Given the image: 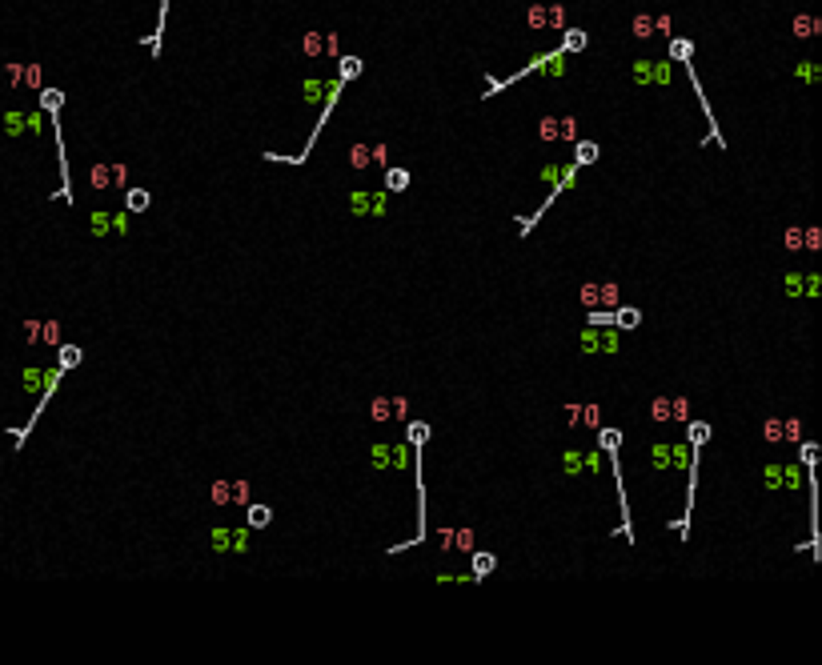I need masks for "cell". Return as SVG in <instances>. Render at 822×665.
I'll list each match as a JSON object with an SVG mask.
<instances>
[{"label": "cell", "mask_w": 822, "mask_h": 665, "mask_svg": "<svg viewBox=\"0 0 822 665\" xmlns=\"http://www.w3.org/2000/svg\"><path fill=\"white\" fill-rule=\"evenodd\" d=\"M526 21H530V28H545V24H550V12H545V8H530Z\"/></svg>", "instance_id": "9c48e42d"}, {"label": "cell", "mask_w": 822, "mask_h": 665, "mask_svg": "<svg viewBox=\"0 0 822 665\" xmlns=\"http://www.w3.org/2000/svg\"><path fill=\"white\" fill-rule=\"evenodd\" d=\"M650 413H654L658 421H666V413H670V405H666V401H654V409H650Z\"/></svg>", "instance_id": "7402d4cb"}, {"label": "cell", "mask_w": 822, "mask_h": 665, "mask_svg": "<svg viewBox=\"0 0 822 665\" xmlns=\"http://www.w3.org/2000/svg\"><path fill=\"white\" fill-rule=\"evenodd\" d=\"M618 441H622V437L614 433V429H606V433H602V449H606V453H618Z\"/></svg>", "instance_id": "2e32d148"}, {"label": "cell", "mask_w": 822, "mask_h": 665, "mask_svg": "<svg viewBox=\"0 0 822 665\" xmlns=\"http://www.w3.org/2000/svg\"><path fill=\"white\" fill-rule=\"evenodd\" d=\"M590 161H598V144H594V140H582V144H578V161H574V164H590Z\"/></svg>", "instance_id": "6da1fadb"}, {"label": "cell", "mask_w": 822, "mask_h": 665, "mask_svg": "<svg viewBox=\"0 0 822 665\" xmlns=\"http://www.w3.org/2000/svg\"><path fill=\"white\" fill-rule=\"evenodd\" d=\"M706 437H710V425H706V421H694V425H690V441H694V445H706Z\"/></svg>", "instance_id": "ba28073f"}, {"label": "cell", "mask_w": 822, "mask_h": 665, "mask_svg": "<svg viewBox=\"0 0 822 665\" xmlns=\"http://www.w3.org/2000/svg\"><path fill=\"white\" fill-rule=\"evenodd\" d=\"M341 72H345L341 80H353V76L361 72V61H357V56H345V61H341Z\"/></svg>", "instance_id": "8fae6325"}, {"label": "cell", "mask_w": 822, "mask_h": 665, "mask_svg": "<svg viewBox=\"0 0 822 665\" xmlns=\"http://www.w3.org/2000/svg\"><path fill=\"white\" fill-rule=\"evenodd\" d=\"M670 45H674V56H678V61L690 56V41H670Z\"/></svg>", "instance_id": "ffe728a7"}, {"label": "cell", "mask_w": 822, "mask_h": 665, "mask_svg": "<svg viewBox=\"0 0 822 665\" xmlns=\"http://www.w3.org/2000/svg\"><path fill=\"white\" fill-rule=\"evenodd\" d=\"M385 184H389V188H405V184H409V173H405V168H389Z\"/></svg>", "instance_id": "52a82bcc"}, {"label": "cell", "mask_w": 822, "mask_h": 665, "mask_svg": "<svg viewBox=\"0 0 822 665\" xmlns=\"http://www.w3.org/2000/svg\"><path fill=\"white\" fill-rule=\"evenodd\" d=\"M61 100H65V96H61L56 89H45V92H41V105H45L48 113H61Z\"/></svg>", "instance_id": "3957f363"}, {"label": "cell", "mask_w": 822, "mask_h": 665, "mask_svg": "<svg viewBox=\"0 0 822 665\" xmlns=\"http://www.w3.org/2000/svg\"><path fill=\"white\" fill-rule=\"evenodd\" d=\"M249 521H253V525H265V521H269V509H265V505H253V509H249Z\"/></svg>", "instance_id": "e0dca14e"}, {"label": "cell", "mask_w": 822, "mask_h": 665, "mask_svg": "<svg viewBox=\"0 0 822 665\" xmlns=\"http://www.w3.org/2000/svg\"><path fill=\"white\" fill-rule=\"evenodd\" d=\"M93 184H96V188H105V184H109V168H105V164H96V168H93Z\"/></svg>", "instance_id": "ac0fdd59"}, {"label": "cell", "mask_w": 822, "mask_h": 665, "mask_svg": "<svg viewBox=\"0 0 822 665\" xmlns=\"http://www.w3.org/2000/svg\"><path fill=\"white\" fill-rule=\"evenodd\" d=\"M321 48H325V45H321V36H313V32H309V36H305V52H321Z\"/></svg>", "instance_id": "44dd1931"}, {"label": "cell", "mask_w": 822, "mask_h": 665, "mask_svg": "<svg viewBox=\"0 0 822 665\" xmlns=\"http://www.w3.org/2000/svg\"><path fill=\"white\" fill-rule=\"evenodd\" d=\"M125 201H129L133 212H141V208H149V193H144V188H129V197H125Z\"/></svg>", "instance_id": "7a4b0ae2"}, {"label": "cell", "mask_w": 822, "mask_h": 665, "mask_svg": "<svg viewBox=\"0 0 822 665\" xmlns=\"http://www.w3.org/2000/svg\"><path fill=\"white\" fill-rule=\"evenodd\" d=\"M409 437H413V445H422L425 437H429V425H422V421H413V425H409Z\"/></svg>", "instance_id": "9a60e30c"}, {"label": "cell", "mask_w": 822, "mask_h": 665, "mask_svg": "<svg viewBox=\"0 0 822 665\" xmlns=\"http://www.w3.org/2000/svg\"><path fill=\"white\" fill-rule=\"evenodd\" d=\"M76 361H80V349H76V345H65V349H61V369H72Z\"/></svg>", "instance_id": "8992f818"}, {"label": "cell", "mask_w": 822, "mask_h": 665, "mask_svg": "<svg viewBox=\"0 0 822 665\" xmlns=\"http://www.w3.org/2000/svg\"><path fill=\"white\" fill-rule=\"evenodd\" d=\"M490 569H493V557L490 553H477V557H473V577H486Z\"/></svg>", "instance_id": "5b68a950"}, {"label": "cell", "mask_w": 822, "mask_h": 665, "mask_svg": "<svg viewBox=\"0 0 822 665\" xmlns=\"http://www.w3.org/2000/svg\"><path fill=\"white\" fill-rule=\"evenodd\" d=\"M794 32H799V36H810V32H819V21H814V17H802V21L794 24Z\"/></svg>", "instance_id": "7c38bea8"}, {"label": "cell", "mask_w": 822, "mask_h": 665, "mask_svg": "<svg viewBox=\"0 0 822 665\" xmlns=\"http://www.w3.org/2000/svg\"><path fill=\"white\" fill-rule=\"evenodd\" d=\"M638 321H642V313H638V309H622V313H618V325H626V329H634Z\"/></svg>", "instance_id": "4fadbf2b"}, {"label": "cell", "mask_w": 822, "mask_h": 665, "mask_svg": "<svg viewBox=\"0 0 822 665\" xmlns=\"http://www.w3.org/2000/svg\"><path fill=\"white\" fill-rule=\"evenodd\" d=\"M353 164H357V168H361V164H369V149H365V144H357V149H353Z\"/></svg>", "instance_id": "d6986e66"}, {"label": "cell", "mask_w": 822, "mask_h": 665, "mask_svg": "<svg viewBox=\"0 0 822 665\" xmlns=\"http://www.w3.org/2000/svg\"><path fill=\"white\" fill-rule=\"evenodd\" d=\"M545 12H550V28H565V8L554 4V8H545Z\"/></svg>", "instance_id": "5bb4252c"}, {"label": "cell", "mask_w": 822, "mask_h": 665, "mask_svg": "<svg viewBox=\"0 0 822 665\" xmlns=\"http://www.w3.org/2000/svg\"><path fill=\"white\" fill-rule=\"evenodd\" d=\"M565 48H570V52H582V48H586V32L570 28V32H565Z\"/></svg>", "instance_id": "277c9868"}, {"label": "cell", "mask_w": 822, "mask_h": 665, "mask_svg": "<svg viewBox=\"0 0 822 665\" xmlns=\"http://www.w3.org/2000/svg\"><path fill=\"white\" fill-rule=\"evenodd\" d=\"M654 32V17H634V36H650Z\"/></svg>", "instance_id": "30bf717a"}]
</instances>
